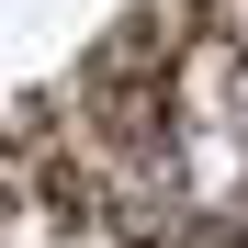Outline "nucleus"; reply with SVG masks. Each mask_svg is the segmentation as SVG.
Returning a JSON list of instances; mask_svg holds the SVG:
<instances>
[{
    "instance_id": "obj_1",
    "label": "nucleus",
    "mask_w": 248,
    "mask_h": 248,
    "mask_svg": "<svg viewBox=\"0 0 248 248\" xmlns=\"http://www.w3.org/2000/svg\"><path fill=\"white\" fill-rule=\"evenodd\" d=\"M0 248H248V0H0Z\"/></svg>"
}]
</instances>
